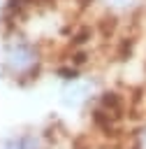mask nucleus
Masks as SVG:
<instances>
[{
	"label": "nucleus",
	"mask_w": 146,
	"mask_h": 149,
	"mask_svg": "<svg viewBox=\"0 0 146 149\" xmlns=\"http://www.w3.org/2000/svg\"><path fill=\"white\" fill-rule=\"evenodd\" d=\"M46 65L44 42L23 28H7L0 42V70L14 84L35 81Z\"/></svg>",
	"instance_id": "nucleus-1"
},
{
	"label": "nucleus",
	"mask_w": 146,
	"mask_h": 149,
	"mask_svg": "<svg viewBox=\"0 0 146 149\" xmlns=\"http://www.w3.org/2000/svg\"><path fill=\"white\" fill-rule=\"evenodd\" d=\"M97 95V88L95 84L79 74L74 79H67L63 81V88H60V105L67 107V109H81V107H88Z\"/></svg>",
	"instance_id": "nucleus-2"
},
{
	"label": "nucleus",
	"mask_w": 146,
	"mask_h": 149,
	"mask_svg": "<svg viewBox=\"0 0 146 149\" xmlns=\"http://www.w3.org/2000/svg\"><path fill=\"white\" fill-rule=\"evenodd\" d=\"M83 2L107 19H132L146 5V0H83Z\"/></svg>",
	"instance_id": "nucleus-3"
},
{
	"label": "nucleus",
	"mask_w": 146,
	"mask_h": 149,
	"mask_svg": "<svg viewBox=\"0 0 146 149\" xmlns=\"http://www.w3.org/2000/svg\"><path fill=\"white\" fill-rule=\"evenodd\" d=\"M0 149H46V133L39 130H19L2 140Z\"/></svg>",
	"instance_id": "nucleus-4"
},
{
	"label": "nucleus",
	"mask_w": 146,
	"mask_h": 149,
	"mask_svg": "<svg viewBox=\"0 0 146 149\" xmlns=\"http://www.w3.org/2000/svg\"><path fill=\"white\" fill-rule=\"evenodd\" d=\"M134 149H146V123L134 133Z\"/></svg>",
	"instance_id": "nucleus-5"
}]
</instances>
